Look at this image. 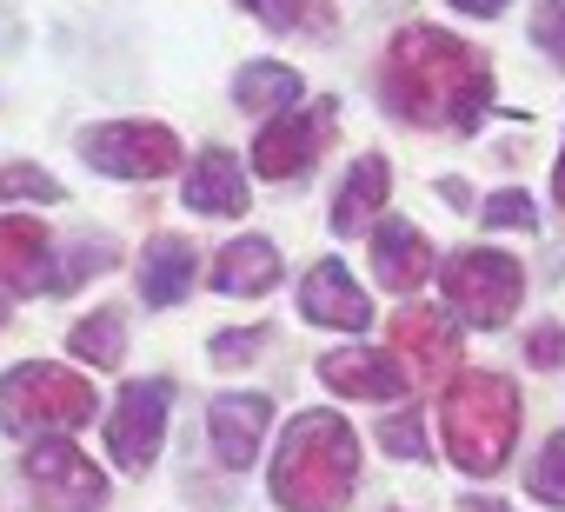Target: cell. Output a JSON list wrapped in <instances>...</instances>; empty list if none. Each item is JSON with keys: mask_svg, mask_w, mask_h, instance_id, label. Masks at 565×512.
Listing matches in <instances>:
<instances>
[{"mask_svg": "<svg viewBox=\"0 0 565 512\" xmlns=\"http://www.w3.org/2000/svg\"><path fill=\"white\" fill-rule=\"evenodd\" d=\"M67 346H74V360H87V366H120V360H127V313H120V307H100L94 320H81V327L67 333Z\"/></svg>", "mask_w": 565, "mask_h": 512, "instance_id": "obj_21", "label": "cell"}, {"mask_svg": "<svg viewBox=\"0 0 565 512\" xmlns=\"http://www.w3.org/2000/svg\"><path fill=\"white\" fill-rule=\"evenodd\" d=\"M186 206L193 213H239L246 206V173H239V160L226 153V147H206L193 167H186Z\"/></svg>", "mask_w": 565, "mask_h": 512, "instance_id": "obj_18", "label": "cell"}, {"mask_svg": "<svg viewBox=\"0 0 565 512\" xmlns=\"http://www.w3.org/2000/svg\"><path fill=\"white\" fill-rule=\"evenodd\" d=\"M81 160L114 180H167L180 167V134L160 120H107L81 134Z\"/></svg>", "mask_w": 565, "mask_h": 512, "instance_id": "obj_6", "label": "cell"}, {"mask_svg": "<svg viewBox=\"0 0 565 512\" xmlns=\"http://www.w3.org/2000/svg\"><path fill=\"white\" fill-rule=\"evenodd\" d=\"M459 512H512V505H499V499H466Z\"/></svg>", "mask_w": 565, "mask_h": 512, "instance_id": "obj_31", "label": "cell"}, {"mask_svg": "<svg viewBox=\"0 0 565 512\" xmlns=\"http://www.w3.org/2000/svg\"><path fill=\"white\" fill-rule=\"evenodd\" d=\"M233 100H239L246 114H287V107L307 100V81H300L287 61H253V67H239Z\"/></svg>", "mask_w": 565, "mask_h": 512, "instance_id": "obj_20", "label": "cell"}, {"mask_svg": "<svg viewBox=\"0 0 565 512\" xmlns=\"http://www.w3.org/2000/svg\"><path fill=\"white\" fill-rule=\"evenodd\" d=\"M479 220H486V226H519V233H532V226H539V213H532V200H525L519 186H499V193L479 206Z\"/></svg>", "mask_w": 565, "mask_h": 512, "instance_id": "obj_23", "label": "cell"}, {"mask_svg": "<svg viewBox=\"0 0 565 512\" xmlns=\"http://www.w3.org/2000/svg\"><path fill=\"white\" fill-rule=\"evenodd\" d=\"M373 274H380L386 294H406L413 300L426 287V274H433V239L413 220H380L373 226Z\"/></svg>", "mask_w": 565, "mask_h": 512, "instance_id": "obj_14", "label": "cell"}, {"mask_svg": "<svg viewBox=\"0 0 565 512\" xmlns=\"http://www.w3.org/2000/svg\"><path fill=\"white\" fill-rule=\"evenodd\" d=\"M439 433H446V459L472 479L499 472L512 459L519 439V386L505 373H466L446 386L439 399Z\"/></svg>", "mask_w": 565, "mask_h": 512, "instance_id": "obj_3", "label": "cell"}, {"mask_svg": "<svg viewBox=\"0 0 565 512\" xmlns=\"http://www.w3.org/2000/svg\"><path fill=\"white\" fill-rule=\"evenodd\" d=\"M439 280H446L452 313H466L472 327H505L519 313V300H525V274L499 246H459L439 267Z\"/></svg>", "mask_w": 565, "mask_h": 512, "instance_id": "obj_5", "label": "cell"}, {"mask_svg": "<svg viewBox=\"0 0 565 512\" xmlns=\"http://www.w3.org/2000/svg\"><path fill=\"white\" fill-rule=\"evenodd\" d=\"M360 486V433L340 413H300L273 452V499L287 512H340Z\"/></svg>", "mask_w": 565, "mask_h": 512, "instance_id": "obj_2", "label": "cell"}, {"mask_svg": "<svg viewBox=\"0 0 565 512\" xmlns=\"http://www.w3.org/2000/svg\"><path fill=\"white\" fill-rule=\"evenodd\" d=\"M327 134H333V107H287L259 140H253V173L259 180H300V173H313V160H320V147H327Z\"/></svg>", "mask_w": 565, "mask_h": 512, "instance_id": "obj_9", "label": "cell"}, {"mask_svg": "<svg viewBox=\"0 0 565 512\" xmlns=\"http://www.w3.org/2000/svg\"><path fill=\"white\" fill-rule=\"evenodd\" d=\"M525 366H565V333H558V327H532Z\"/></svg>", "mask_w": 565, "mask_h": 512, "instance_id": "obj_27", "label": "cell"}, {"mask_svg": "<svg viewBox=\"0 0 565 512\" xmlns=\"http://www.w3.org/2000/svg\"><path fill=\"white\" fill-rule=\"evenodd\" d=\"M380 87H386L393 120H413V127H459V134H472L492 114V74L479 67V54L466 41H452L446 28H426V21L393 34Z\"/></svg>", "mask_w": 565, "mask_h": 512, "instance_id": "obj_1", "label": "cell"}, {"mask_svg": "<svg viewBox=\"0 0 565 512\" xmlns=\"http://www.w3.org/2000/svg\"><path fill=\"white\" fill-rule=\"evenodd\" d=\"M380 446H386V452H399V459H426V452H433V446H426V426H419L413 413L386 419V426H380Z\"/></svg>", "mask_w": 565, "mask_h": 512, "instance_id": "obj_25", "label": "cell"}, {"mask_svg": "<svg viewBox=\"0 0 565 512\" xmlns=\"http://www.w3.org/2000/svg\"><path fill=\"white\" fill-rule=\"evenodd\" d=\"M459 14H472V21H499L505 14V0H452Z\"/></svg>", "mask_w": 565, "mask_h": 512, "instance_id": "obj_30", "label": "cell"}, {"mask_svg": "<svg viewBox=\"0 0 565 512\" xmlns=\"http://www.w3.org/2000/svg\"><path fill=\"white\" fill-rule=\"evenodd\" d=\"M266 419H273V399L266 393H220L206 406V439H213L220 466L246 472L253 452H259V439H266Z\"/></svg>", "mask_w": 565, "mask_h": 512, "instance_id": "obj_12", "label": "cell"}, {"mask_svg": "<svg viewBox=\"0 0 565 512\" xmlns=\"http://www.w3.org/2000/svg\"><path fill=\"white\" fill-rule=\"evenodd\" d=\"M0 200H61V180L41 167H8L0 173Z\"/></svg>", "mask_w": 565, "mask_h": 512, "instance_id": "obj_24", "label": "cell"}, {"mask_svg": "<svg viewBox=\"0 0 565 512\" xmlns=\"http://www.w3.org/2000/svg\"><path fill=\"white\" fill-rule=\"evenodd\" d=\"M386 186H393V167L380 153H360V167L340 180L333 193V233H360L380 206H386Z\"/></svg>", "mask_w": 565, "mask_h": 512, "instance_id": "obj_19", "label": "cell"}, {"mask_svg": "<svg viewBox=\"0 0 565 512\" xmlns=\"http://www.w3.org/2000/svg\"><path fill=\"white\" fill-rule=\"evenodd\" d=\"M0 327H8V307H0Z\"/></svg>", "mask_w": 565, "mask_h": 512, "instance_id": "obj_33", "label": "cell"}, {"mask_svg": "<svg viewBox=\"0 0 565 512\" xmlns=\"http://www.w3.org/2000/svg\"><path fill=\"white\" fill-rule=\"evenodd\" d=\"M21 472H28V486H34V499H41L47 512H94V505L107 499V479H100L94 459H87L81 446H67V439L28 446Z\"/></svg>", "mask_w": 565, "mask_h": 512, "instance_id": "obj_7", "label": "cell"}, {"mask_svg": "<svg viewBox=\"0 0 565 512\" xmlns=\"http://www.w3.org/2000/svg\"><path fill=\"white\" fill-rule=\"evenodd\" d=\"M300 313H307V320H320V327L360 333V327L373 320V300H366V287H360L340 260H313V267H307V280H300Z\"/></svg>", "mask_w": 565, "mask_h": 512, "instance_id": "obj_13", "label": "cell"}, {"mask_svg": "<svg viewBox=\"0 0 565 512\" xmlns=\"http://www.w3.org/2000/svg\"><path fill=\"white\" fill-rule=\"evenodd\" d=\"M206 280H213L220 294H233V300H259V294L279 287V246L259 239V233L226 239V246L213 253V274H206Z\"/></svg>", "mask_w": 565, "mask_h": 512, "instance_id": "obj_15", "label": "cell"}, {"mask_svg": "<svg viewBox=\"0 0 565 512\" xmlns=\"http://www.w3.org/2000/svg\"><path fill=\"white\" fill-rule=\"evenodd\" d=\"M47 226L14 213V220H0V294H41L47 287Z\"/></svg>", "mask_w": 565, "mask_h": 512, "instance_id": "obj_16", "label": "cell"}, {"mask_svg": "<svg viewBox=\"0 0 565 512\" xmlns=\"http://www.w3.org/2000/svg\"><path fill=\"white\" fill-rule=\"evenodd\" d=\"M525 492H532L539 505H565V433H552V439L539 446V459H532V472H525Z\"/></svg>", "mask_w": 565, "mask_h": 512, "instance_id": "obj_22", "label": "cell"}, {"mask_svg": "<svg viewBox=\"0 0 565 512\" xmlns=\"http://www.w3.org/2000/svg\"><path fill=\"white\" fill-rule=\"evenodd\" d=\"M532 41L565 67V0H539V14H532Z\"/></svg>", "mask_w": 565, "mask_h": 512, "instance_id": "obj_26", "label": "cell"}, {"mask_svg": "<svg viewBox=\"0 0 565 512\" xmlns=\"http://www.w3.org/2000/svg\"><path fill=\"white\" fill-rule=\"evenodd\" d=\"M266 346V327H253V333H220L213 340V366H233V360H246V353H259Z\"/></svg>", "mask_w": 565, "mask_h": 512, "instance_id": "obj_28", "label": "cell"}, {"mask_svg": "<svg viewBox=\"0 0 565 512\" xmlns=\"http://www.w3.org/2000/svg\"><path fill=\"white\" fill-rule=\"evenodd\" d=\"M459 346H466V333H459L452 313H439V307H406V313H393V353L406 360L413 380L452 373V366H459Z\"/></svg>", "mask_w": 565, "mask_h": 512, "instance_id": "obj_10", "label": "cell"}, {"mask_svg": "<svg viewBox=\"0 0 565 512\" xmlns=\"http://www.w3.org/2000/svg\"><path fill=\"white\" fill-rule=\"evenodd\" d=\"M167 380H127L120 399H114V419H107V446L127 472H147L167 446Z\"/></svg>", "mask_w": 565, "mask_h": 512, "instance_id": "obj_8", "label": "cell"}, {"mask_svg": "<svg viewBox=\"0 0 565 512\" xmlns=\"http://www.w3.org/2000/svg\"><path fill=\"white\" fill-rule=\"evenodd\" d=\"M239 8H253L266 28H294L300 21V0H239Z\"/></svg>", "mask_w": 565, "mask_h": 512, "instance_id": "obj_29", "label": "cell"}, {"mask_svg": "<svg viewBox=\"0 0 565 512\" xmlns=\"http://www.w3.org/2000/svg\"><path fill=\"white\" fill-rule=\"evenodd\" d=\"M320 380H327V393H340V399H399V393L413 386V373H406L393 353H373V346H333V353L320 360Z\"/></svg>", "mask_w": 565, "mask_h": 512, "instance_id": "obj_11", "label": "cell"}, {"mask_svg": "<svg viewBox=\"0 0 565 512\" xmlns=\"http://www.w3.org/2000/svg\"><path fill=\"white\" fill-rule=\"evenodd\" d=\"M200 280V253L180 239V233H160L147 239V260H140V300L147 307H180Z\"/></svg>", "mask_w": 565, "mask_h": 512, "instance_id": "obj_17", "label": "cell"}, {"mask_svg": "<svg viewBox=\"0 0 565 512\" xmlns=\"http://www.w3.org/2000/svg\"><path fill=\"white\" fill-rule=\"evenodd\" d=\"M94 419V380L67 366H14L0 380V426L8 433H67Z\"/></svg>", "mask_w": 565, "mask_h": 512, "instance_id": "obj_4", "label": "cell"}, {"mask_svg": "<svg viewBox=\"0 0 565 512\" xmlns=\"http://www.w3.org/2000/svg\"><path fill=\"white\" fill-rule=\"evenodd\" d=\"M552 200L565 206V153H558V167H552Z\"/></svg>", "mask_w": 565, "mask_h": 512, "instance_id": "obj_32", "label": "cell"}]
</instances>
